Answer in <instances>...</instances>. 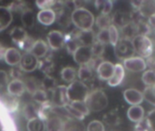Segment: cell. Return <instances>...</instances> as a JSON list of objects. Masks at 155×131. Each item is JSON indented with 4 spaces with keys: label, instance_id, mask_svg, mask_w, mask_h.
Here are the masks:
<instances>
[{
    "label": "cell",
    "instance_id": "obj_51",
    "mask_svg": "<svg viewBox=\"0 0 155 131\" xmlns=\"http://www.w3.org/2000/svg\"><path fill=\"white\" fill-rule=\"evenodd\" d=\"M34 43H35V40L33 38H31L29 36H27V37L19 45V47H21V49H23L25 51V53H27V52L31 51Z\"/></svg>",
    "mask_w": 155,
    "mask_h": 131
},
{
    "label": "cell",
    "instance_id": "obj_30",
    "mask_svg": "<svg viewBox=\"0 0 155 131\" xmlns=\"http://www.w3.org/2000/svg\"><path fill=\"white\" fill-rule=\"evenodd\" d=\"M28 131H45V123L39 118H35L27 122L26 125Z\"/></svg>",
    "mask_w": 155,
    "mask_h": 131
},
{
    "label": "cell",
    "instance_id": "obj_47",
    "mask_svg": "<svg viewBox=\"0 0 155 131\" xmlns=\"http://www.w3.org/2000/svg\"><path fill=\"white\" fill-rule=\"evenodd\" d=\"M95 40L103 45H106V44H110L109 41V33H108V29H104V30H100L97 35L95 36Z\"/></svg>",
    "mask_w": 155,
    "mask_h": 131
},
{
    "label": "cell",
    "instance_id": "obj_56",
    "mask_svg": "<svg viewBox=\"0 0 155 131\" xmlns=\"http://www.w3.org/2000/svg\"><path fill=\"white\" fill-rule=\"evenodd\" d=\"M146 120L148 121V123H149V125H150V127L153 129V131L154 130V129H153V125H154V110H152V111H150L148 113Z\"/></svg>",
    "mask_w": 155,
    "mask_h": 131
},
{
    "label": "cell",
    "instance_id": "obj_41",
    "mask_svg": "<svg viewBox=\"0 0 155 131\" xmlns=\"http://www.w3.org/2000/svg\"><path fill=\"white\" fill-rule=\"evenodd\" d=\"M24 86H25V89L29 92L30 94H33L35 91H36L37 89H39L38 87V83L36 81L35 78H26L25 81H23Z\"/></svg>",
    "mask_w": 155,
    "mask_h": 131
},
{
    "label": "cell",
    "instance_id": "obj_14",
    "mask_svg": "<svg viewBox=\"0 0 155 131\" xmlns=\"http://www.w3.org/2000/svg\"><path fill=\"white\" fill-rule=\"evenodd\" d=\"M36 17L40 24L44 26H50L56 20V14L53 9H43L37 13Z\"/></svg>",
    "mask_w": 155,
    "mask_h": 131
},
{
    "label": "cell",
    "instance_id": "obj_40",
    "mask_svg": "<svg viewBox=\"0 0 155 131\" xmlns=\"http://www.w3.org/2000/svg\"><path fill=\"white\" fill-rule=\"evenodd\" d=\"M90 47H91L92 56H93V57H95V58H100L104 55V50H105V46L97 42L96 40Z\"/></svg>",
    "mask_w": 155,
    "mask_h": 131
},
{
    "label": "cell",
    "instance_id": "obj_21",
    "mask_svg": "<svg viewBox=\"0 0 155 131\" xmlns=\"http://www.w3.org/2000/svg\"><path fill=\"white\" fill-rule=\"evenodd\" d=\"M127 117L131 121L138 123L144 119V109L141 105L132 106L127 111Z\"/></svg>",
    "mask_w": 155,
    "mask_h": 131
},
{
    "label": "cell",
    "instance_id": "obj_2",
    "mask_svg": "<svg viewBox=\"0 0 155 131\" xmlns=\"http://www.w3.org/2000/svg\"><path fill=\"white\" fill-rule=\"evenodd\" d=\"M84 103L88 108L89 111L99 112L107 108L108 98L103 90L96 89L92 92H89Z\"/></svg>",
    "mask_w": 155,
    "mask_h": 131
},
{
    "label": "cell",
    "instance_id": "obj_20",
    "mask_svg": "<svg viewBox=\"0 0 155 131\" xmlns=\"http://www.w3.org/2000/svg\"><path fill=\"white\" fill-rule=\"evenodd\" d=\"M48 52V46L43 40H36L35 41L33 47L30 51L32 55H34L36 58H43L46 56Z\"/></svg>",
    "mask_w": 155,
    "mask_h": 131
},
{
    "label": "cell",
    "instance_id": "obj_32",
    "mask_svg": "<svg viewBox=\"0 0 155 131\" xmlns=\"http://www.w3.org/2000/svg\"><path fill=\"white\" fill-rule=\"evenodd\" d=\"M24 116L25 118V119H27L28 121L31 120V119H34L35 118H38L37 117V114H38V109L35 107V104L33 103H27L25 108H24Z\"/></svg>",
    "mask_w": 155,
    "mask_h": 131
},
{
    "label": "cell",
    "instance_id": "obj_46",
    "mask_svg": "<svg viewBox=\"0 0 155 131\" xmlns=\"http://www.w3.org/2000/svg\"><path fill=\"white\" fill-rule=\"evenodd\" d=\"M40 68V70H42L44 73H49L53 67H54V63L52 62V60L48 59V58H45L42 61L38 62V67Z\"/></svg>",
    "mask_w": 155,
    "mask_h": 131
},
{
    "label": "cell",
    "instance_id": "obj_23",
    "mask_svg": "<svg viewBox=\"0 0 155 131\" xmlns=\"http://www.w3.org/2000/svg\"><path fill=\"white\" fill-rule=\"evenodd\" d=\"M137 35V26L133 21L129 22L128 24L121 27V36L124 39H128L132 41Z\"/></svg>",
    "mask_w": 155,
    "mask_h": 131
},
{
    "label": "cell",
    "instance_id": "obj_8",
    "mask_svg": "<svg viewBox=\"0 0 155 131\" xmlns=\"http://www.w3.org/2000/svg\"><path fill=\"white\" fill-rule=\"evenodd\" d=\"M123 67L131 72H142L146 69L147 64L146 61L140 57H132L124 60Z\"/></svg>",
    "mask_w": 155,
    "mask_h": 131
},
{
    "label": "cell",
    "instance_id": "obj_22",
    "mask_svg": "<svg viewBox=\"0 0 155 131\" xmlns=\"http://www.w3.org/2000/svg\"><path fill=\"white\" fill-rule=\"evenodd\" d=\"M13 20L12 12L8 7L0 6V32L6 29Z\"/></svg>",
    "mask_w": 155,
    "mask_h": 131
},
{
    "label": "cell",
    "instance_id": "obj_10",
    "mask_svg": "<svg viewBox=\"0 0 155 131\" xmlns=\"http://www.w3.org/2000/svg\"><path fill=\"white\" fill-rule=\"evenodd\" d=\"M47 43L53 50H58L64 47L65 36L61 31L52 30L47 35Z\"/></svg>",
    "mask_w": 155,
    "mask_h": 131
},
{
    "label": "cell",
    "instance_id": "obj_53",
    "mask_svg": "<svg viewBox=\"0 0 155 131\" xmlns=\"http://www.w3.org/2000/svg\"><path fill=\"white\" fill-rule=\"evenodd\" d=\"M135 131H153V129H151L146 119H143V120H141L140 122L136 124Z\"/></svg>",
    "mask_w": 155,
    "mask_h": 131
},
{
    "label": "cell",
    "instance_id": "obj_5",
    "mask_svg": "<svg viewBox=\"0 0 155 131\" xmlns=\"http://www.w3.org/2000/svg\"><path fill=\"white\" fill-rule=\"evenodd\" d=\"M134 53L135 52L131 40L120 38L117 44L114 46V54L119 59H128L134 57Z\"/></svg>",
    "mask_w": 155,
    "mask_h": 131
},
{
    "label": "cell",
    "instance_id": "obj_54",
    "mask_svg": "<svg viewBox=\"0 0 155 131\" xmlns=\"http://www.w3.org/2000/svg\"><path fill=\"white\" fill-rule=\"evenodd\" d=\"M8 84V75L5 71L0 69V88L7 86Z\"/></svg>",
    "mask_w": 155,
    "mask_h": 131
},
{
    "label": "cell",
    "instance_id": "obj_33",
    "mask_svg": "<svg viewBox=\"0 0 155 131\" xmlns=\"http://www.w3.org/2000/svg\"><path fill=\"white\" fill-rule=\"evenodd\" d=\"M103 120L105 124L109 126H117L121 123V119L119 115L114 111H110L104 114L103 117Z\"/></svg>",
    "mask_w": 155,
    "mask_h": 131
},
{
    "label": "cell",
    "instance_id": "obj_43",
    "mask_svg": "<svg viewBox=\"0 0 155 131\" xmlns=\"http://www.w3.org/2000/svg\"><path fill=\"white\" fill-rule=\"evenodd\" d=\"M69 105L74 108L75 110H77L78 112H80L82 115H84V117L85 116H88L90 111L88 109V108L86 107L85 103L84 101H75V102H70Z\"/></svg>",
    "mask_w": 155,
    "mask_h": 131
},
{
    "label": "cell",
    "instance_id": "obj_50",
    "mask_svg": "<svg viewBox=\"0 0 155 131\" xmlns=\"http://www.w3.org/2000/svg\"><path fill=\"white\" fill-rule=\"evenodd\" d=\"M57 1H54V0H43V1H36L35 5H37L38 8L43 10V9H52V7H54Z\"/></svg>",
    "mask_w": 155,
    "mask_h": 131
},
{
    "label": "cell",
    "instance_id": "obj_25",
    "mask_svg": "<svg viewBox=\"0 0 155 131\" xmlns=\"http://www.w3.org/2000/svg\"><path fill=\"white\" fill-rule=\"evenodd\" d=\"M2 103L4 104L5 108L9 112H15L19 106V100L13 96H10L8 94H5L2 98Z\"/></svg>",
    "mask_w": 155,
    "mask_h": 131
},
{
    "label": "cell",
    "instance_id": "obj_57",
    "mask_svg": "<svg viewBox=\"0 0 155 131\" xmlns=\"http://www.w3.org/2000/svg\"><path fill=\"white\" fill-rule=\"evenodd\" d=\"M5 49L3 46L0 45V59H3L4 58V55H5Z\"/></svg>",
    "mask_w": 155,
    "mask_h": 131
},
{
    "label": "cell",
    "instance_id": "obj_11",
    "mask_svg": "<svg viewBox=\"0 0 155 131\" xmlns=\"http://www.w3.org/2000/svg\"><path fill=\"white\" fill-rule=\"evenodd\" d=\"M114 71V65L110 61H103L96 68L98 77L102 80H109Z\"/></svg>",
    "mask_w": 155,
    "mask_h": 131
},
{
    "label": "cell",
    "instance_id": "obj_17",
    "mask_svg": "<svg viewBox=\"0 0 155 131\" xmlns=\"http://www.w3.org/2000/svg\"><path fill=\"white\" fill-rule=\"evenodd\" d=\"M124 75H125V71L123 65L119 63L114 65V71L112 78L108 80V85L113 88L119 86L124 78Z\"/></svg>",
    "mask_w": 155,
    "mask_h": 131
},
{
    "label": "cell",
    "instance_id": "obj_29",
    "mask_svg": "<svg viewBox=\"0 0 155 131\" xmlns=\"http://www.w3.org/2000/svg\"><path fill=\"white\" fill-rule=\"evenodd\" d=\"M76 75H77V71L75 70V68L72 67H65L61 71L62 79L68 83L74 82L76 78Z\"/></svg>",
    "mask_w": 155,
    "mask_h": 131
},
{
    "label": "cell",
    "instance_id": "obj_35",
    "mask_svg": "<svg viewBox=\"0 0 155 131\" xmlns=\"http://www.w3.org/2000/svg\"><path fill=\"white\" fill-rule=\"evenodd\" d=\"M69 37H66L65 36V45H66V48H67V51L70 53V54H74L75 52V50L81 46L76 38V35L74 36H67Z\"/></svg>",
    "mask_w": 155,
    "mask_h": 131
},
{
    "label": "cell",
    "instance_id": "obj_48",
    "mask_svg": "<svg viewBox=\"0 0 155 131\" xmlns=\"http://www.w3.org/2000/svg\"><path fill=\"white\" fill-rule=\"evenodd\" d=\"M58 16H58V23H59V25H61L64 27H65V26L70 25V23H71V16H69V15H67L64 12V8L60 13H58Z\"/></svg>",
    "mask_w": 155,
    "mask_h": 131
},
{
    "label": "cell",
    "instance_id": "obj_28",
    "mask_svg": "<svg viewBox=\"0 0 155 131\" xmlns=\"http://www.w3.org/2000/svg\"><path fill=\"white\" fill-rule=\"evenodd\" d=\"M94 23H95L96 26L100 30L108 29V27L111 25H113L112 24V16L110 15H103V14H101L94 20Z\"/></svg>",
    "mask_w": 155,
    "mask_h": 131
},
{
    "label": "cell",
    "instance_id": "obj_52",
    "mask_svg": "<svg viewBox=\"0 0 155 131\" xmlns=\"http://www.w3.org/2000/svg\"><path fill=\"white\" fill-rule=\"evenodd\" d=\"M64 109H66V111L68 112V114L70 115V116H72L73 118H74V119H78V120H82V119H84L85 117L84 116V115H82L80 112H78L77 110H75L74 108H72L69 104L68 105H66L65 107H64Z\"/></svg>",
    "mask_w": 155,
    "mask_h": 131
},
{
    "label": "cell",
    "instance_id": "obj_49",
    "mask_svg": "<svg viewBox=\"0 0 155 131\" xmlns=\"http://www.w3.org/2000/svg\"><path fill=\"white\" fill-rule=\"evenodd\" d=\"M104 125L99 120H93L87 126V131H104Z\"/></svg>",
    "mask_w": 155,
    "mask_h": 131
},
{
    "label": "cell",
    "instance_id": "obj_31",
    "mask_svg": "<svg viewBox=\"0 0 155 131\" xmlns=\"http://www.w3.org/2000/svg\"><path fill=\"white\" fill-rule=\"evenodd\" d=\"M52 111H53V106L50 103V101H48V102H46L45 104H42L40 106V108L38 109L37 117L39 119H41L42 120L45 121L49 117H51Z\"/></svg>",
    "mask_w": 155,
    "mask_h": 131
},
{
    "label": "cell",
    "instance_id": "obj_42",
    "mask_svg": "<svg viewBox=\"0 0 155 131\" xmlns=\"http://www.w3.org/2000/svg\"><path fill=\"white\" fill-rule=\"evenodd\" d=\"M108 33H109L110 44L114 47L117 44V42L119 41V39H120V35H119L118 28L116 26H114V25H111L108 27Z\"/></svg>",
    "mask_w": 155,
    "mask_h": 131
},
{
    "label": "cell",
    "instance_id": "obj_37",
    "mask_svg": "<svg viewBox=\"0 0 155 131\" xmlns=\"http://www.w3.org/2000/svg\"><path fill=\"white\" fill-rule=\"evenodd\" d=\"M32 98L35 102L42 105V104H45L46 102H48V95L47 93L43 90V89H37L36 91H35L33 94H32Z\"/></svg>",
    "mask_w": 155,
    "mask_h": 131
},
{
    "label": "cell",
    "instance_id": "obj_26",
    "mask_svg": "<svg viewBox=\"0 0 155 131\" xmlns=\"http://www.w3.org/2000/svg\"><path fill=\"white\" fill-rule=\"evenodd\" d=\"M21 21H22L23 25L25 26V27H27V28L33 27L35 25V21L34 11L29 8L23 11L22 15H21Z\"/></svg>",
    "mask_w": 155,
    "mask_h": 131
},
{
    "label": "cell",
    "instance_id": "obj_13",
    "mask_svg": "<svg viewBox=\"0 0 155 131\" xmlns=\"http://www.w3.org/2000/svg\"><path fill=\"white\" fill-rule=\"evenodd\" d=\"M21 57H22V55L18 49H16L15 47H9V48L5 49V52L4 55V59L7 65L11 66V67H16L20 63Z\"/></svg>",
    "mask_w": 155,
    "mask_h": 131
},
{
    "label": "cell",
    "instance_id": "obj_27",
    "mask_svg": "<svg viewBox=\"0 0 155 131\" xmlns=\"http://www.w3.org/2000/svg\"><path fill=\"white\" fill-rule=\"evenodd\" d=\"M139 13L142 16H147L148 18L154 15V2L153 1H143L139 7Z\"/></svg>",
    "mask_w": 155,
    "mask_h": 131
},
{
    "label": "cell",
    "instance_id": "obj_38",
    "mask_svg": "<svg viewBox=\"0 0 155 131\" xmlns=\"http://www.w3.org/2000/svg\"><path fill=\"white\" fill-rule=\"evenodd\" d=\"M142 80L146 87H154L155 73L153 69H148L144 71L142 76Z\"/></svg>",
    "mask_w": 155,
    "mask_h": 131
},
{
    "label": "cell",
    "instance_id": "obj_55",
    "mask_svg": "<svg viewBox=\"0 0 155 131\" xmlns=\"http://www.w3.org/2000/svg\"><path fill=\"white\" fill-rule=\"evenodd\" d=\"M10 76L12 77L13 79H20L21 77L23 76V71L20 69V67H14L11 70Z\"/></svg>",
    "mask_w": 155,
    "mask_h": 131
},
{
    "label": "cell",
    "instance_id": "obj_36",
    "mask_svg": "<svg viewBox=\"0 0 155 131\" xmlns=\"http://www.w3.org/2000/svg\"><path fill=\"white\" fill-rule=\"evenodd\" d=\"M41 86L43 88V90H45L46 93H48V92H52L54 90V88L57 86V83H56L55 78L47 75L42 80Z\"/></svg>",
    "mask_w": 155,
    "mask_h": 131
},
{
    "label": "cell",
    "instance_id": "obj_34",
    "mask_svg": "<svg viewBox=\"0 0 155 131\" xmlns=\"http://www.w3.org/2000/svg\"><path fill=\"white\" fill-rule=\"evenodd\" d=\"M113 2L111 0H105V1H96L95 6L96 9H98L101 14L103 15H109L113 9Z\"/></svg>",
    "mask_w": 155,
    "mask_h": 131
},
{
    "label": "cell",
    "instance_id": "obj_24",
    "mask_svg": "<svg viewBox=\"0 0 155 131\" xmlns=\"http://www.w3.org/2000/svg\"><path fill=\"white\" fill-rule=\"evenodd\" d=\"M27 36L28 35H27L26 31L21 26H15L10 32L11 39L13 40L14 43H15L18 46L27 37Z\"/></svg>",
    "mask_w": 155,
    "mask_h": 131
},
{
    "label": "cell",
    "instance_id": "obj_12",
    "mask_svg": "<svg viewBox=\"0 0 155 131\" xmlns=\"http://www.w3.org/2000/svg\"><path fill=\"white\" fill-rule=\"evenodd\" d=\"M124 98L125 101L132 105V106H137L140 105L143 101V93L135 88H128L124 90Z\"/></svg>",
    "mask_w": 155,
    "mask_h": 131
},
{
    "label": "cell",
    "instance_id": "obj_18",
    "mask_svg": "<svg viewBox=\"0 0 155 131\" xmlns=\"http://www.w3.org/2000/svg\"><path fill=\"white\" fill-rule=\"evenodd\" d=\"M132 21V15L124 11H117L112 16V23L114 26L120 28Z\"/></svg>",
    "mask_w": 155,
    "mask_h": 131
},
{
    "label": "cell",
    "instance_id": "obj_45",
    "mask_svg": "<svg viewBox=\"0 0 155 131\" xmlns=\"http://www.w3.org/2000/svg\"><path fill=\"white\" fill-rule=\"evenodd\" d=\"M137 26V33L140 36H147L150 34V32L152 31V27L149 26V24L145 21H140L138 23H135Z\"/></svg>",
    "mask_w": 155,
    "mask_h": 131
},
{
    "label": "cell",
    "instance_id": "obj_7",
    "mask_svg": "<svg viewBox=\"0 0 155 131\" xmlns=\"http://www.w3.org/2000/svg\"><path fill=\"white\" fill-rule=\"evenodd\" d=\"M39 59L36 58L34 55H32L30 52L24 53L21 57V60L19 63V67L23 72H33L35 71L38 67Z\"/></svg>",
    "mask_w": 155,
    "mask_h": 131
},
{
    "label": "cell",
    "instance_id": "obj_44",
    "mask_svg": "<svg viewBox=\"0 0 155 131\" xmlns=\"http://www.w3.org/2000/svg\"><path fill=\"white\" fill-rule=\"evenodd\" d=\"M143 93V99H145L148 103L154 106L155 104V91L154 87H147Z\"/></svg>",
    "mask_w": 155,
    "mask_h": 131
},
{
    "label": "cell",
    "instance_id": "obj_9",
    "mask_svg": "<svg viewBox=\"0 0 155 131\" xmlns=\"http://www.w3.org/2000/svg\"><path fill=\"white\" fill-rule=\"evenodd\" d=\"M73 57L76 64L80 66H85L93 58L91 47L86 46H80L73 54Z\"/></svg>",
    "mask_w": 155,
    "mask_h": 131
},
{
    "label": "cell",
    "instance_id": "obj_15",
    "mask_svg": "<svg viewBox=\"0 0 155 131\" xmlns=\"http://www.w3.org/2000/svg\"><path fill=\"white\" fill-rule=\"evenodd\" d=\"M6 88H7V94L15 98L21 97L25 91L24 83L21 79H13L12 81L8 82Z\"/></svg>",
    "mask_w": 155,
    "mask_h": 131
},
{
    "label": "cell",
    "instance_id": "obj_1",
    "mask_svg": "<svg viewBox=\"0 0 155 131\" xmlns=\"http://www.w3.org/2000/svg\"><path fill=\"white\" fill-rule=\"evenodd\" d=\"M94 16L85 7L75 8L71 14V22L79 29V31L91 30L94 25Z\"/></svg>",
    "mask_w": 155,
    "mask_h": 131
},
{
    "label": "cell",
    "instance_id": "obj_19",
    "mask_svg": "<svg viewBox=\"0 0 155 131\" xmlns=\"http://www.w3.org/2000/svg\"><path fill=\"white\" fill-rule=\"evenodd\" d=\"M45 123L46 131H64V122L59 117H49Z\"/></svg>",
    "mask_w": 155,
    "mask_h": 131
},
{
    "label": "cell",
    "instance_id": "obj_39",
    "mask_svg": "<svg viewBox=\"0 0 155 131\" xmlns=\"http://www.w3.org/2000/svg\"><path fill=\"white\" fill-rule=\"evenodd\" d=\"M77 75H78V78H79L80 81L84 83L85 81H88V80H90L92 78L93 71L86 66H81L80 68L78 69Z\"/></svg>",
    "mask_w": 155,
    "mask_h": 131
},
{
    "label": "cell",
    "instance_id": "obj_6",
    "mask_svg": "<svg viewBox=\"0 0 155 131\" xmlns=\"http://www.w3.org/2000/svg\"><path fill=\"white\" fill-rule=\"evenodd\" d=\"M67 87L64 85L56 86L54 90L51 92V101L50 103L52 106H54L56 108H64L66 105L69 104V100L66 94Z\"/></svg>",
    "mask_w": 155,
    "mask_h": 131
},
{
    "label": "cell",
    "instance_id": "obj_3",
    "mask_svg": "<svg viewBox=\"0 0 155 131\" xmlns=\"http://www.w3.org/2000/svg\"><path fill=\"white\" fill-rule=\"evenodd\" d=\"M66 94L69 103L75 101L84 102L89 94V88L84 82L80 80H74L67 87Z\"/></svg>",
    "mask_w": 155,
    "mask_h": 131
},
{
    "label": "cell",
    "instance_id": "obj_16",
    "mask_svg": "<svg viewBox=\"0 0 155 131\" xmlns=\"http://www.w3.org/2000/svg\"><path fill=\"white\" fill-rule=\"evenodd\" d=\"M76 38L81 46L91 47L95 41V34L93 29L86 31H79L75 33Z\"/></svg>",
    "mask_w": 155,
    "mask_h": 131
},
{
    "label": "cell",
    "instance_id": "obj_4",
    "mask_svg": "<svg viewBox=\"0 0 155 131\" xmlns=\"http://www.w3.org/2000/svg\"><path fill=\"white\" fill-rule=\"evenodd\" d=\"M132 44L134 49V52H136L138 55H140V57H151L153 51V45L151 40V38L147 36H140L137 35L133 40Z\"/></svg>",
    "mask_w": 155,
    "mask_h": 131
}]
</instances>
